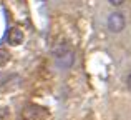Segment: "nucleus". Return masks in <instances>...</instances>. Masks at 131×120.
I'll use <instances>...</instances> for the list:
<instances>
[{
    "instance_id": "nucleus-1",
    "label": "nucleus",
    "mask_w": 131,
    "mask_h": 120,
    "mask_svg": "<svg viewBox=\"0 0 131 120\" xmlns=\"http://www.w3.org/2000/svg\"><path fill=\"white\" fill-rule=\"evenodd\" d=\"M53 53H55V60H57V63L60 65L61 68H70L71 65H73V60H75L73 50L68 47V43L60 42L58 45H55Z\"/></svg>"
},
{
    "instance_id": "nucleus-2",
    "label": "nucleus",
    "mask_w": 131,
    "mask_h": 120,
    "mask_svg": "<svg viewBox=\"0 0 131 120\" xmlns=\"http://www.w3.org/2000/svg\"><path fill=\"white\" fill-rule=\"evenodd\" d=\"M106 25H108V30H110V32H113V33H119V32H123V30H125V27H126V20H125V17H123V13H119V12H113V13H110Z\"/></svg>"
},
{
    "instance_id": "nucleus-3",
    "label": "nucleus",
    "mask_w": 131,
    "mask_h": 120,
    "mask_svg": "<svg viewBox=\"0 0 131 120\" xmlns=\"http://www.w3.org/2000/svg\"><path fill=\"white\" fill-rule=\"evenodd\" d=\"M23 120H45L47 118V110L38 105H27L22 110Z\"/></svg>"
},
{
    "instance_id": "nucleus-4",
    "label": "nucleus",
    "mask_w": 131,
    "mask_h": 120,
    "mask_svg": "<svg viewBox=\"0 0 131 120\" xmlns=\"http://www.w3.org/2000/svg\"><path fill=\"white\" fill-rule=\"evenodd\" d=\"M23 40H25V33H23L22 30L18 29V27H13V29L8 32V35H7V42H8L12 47L22 45Z\"/></svg>"
},
{
    "instance_id": "nucleus-5",
    "label": "nucleus",
    "mask_w": 131,
    "mask_h": 120,
    "mask_svg": "<svg viewBox=\"0 0 131 120\" xmlns=\"http://www.w3.org/2000/svg\"><path fill=\"white\" fill-rule=\"evenodd\" d=\"M7 60H8V53H7L5 49H2V47H0V65H5Z\"/></svg>"
},
{
    "instance_id": "nucleus-6",
    "label": "nucleus",
    "mask_w": 131,
    "mask_h": 120,
    "mask_svg": "<svg viewBox=\"0 0 131 120\" xmlns=\"http://www.w3.org/2000/svg\"><path fill=\"white\" fill-rule=\"evenodd\" d=\"M126 0H110V3H113V5H123Z\"/></svg>"
},
{
    "instance_id": "nucleus-7",
    "label": "nucleus",
    "mask_w": 131,
    "mask_h": 120,
    "mask_svg": "<svg viewBox=\"0 0 131 120\" xmlns=\"http://www.w3.org/2000/svg\"><path fill=\"white\" fill-rule=\"evenodd\" d=\"M126 85H128V88H129V92H131V73L128 75V78H126Z\"/></svg>"
}]
</instances>
